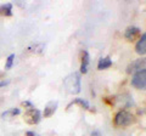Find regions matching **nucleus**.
<instances>
[{
	"mask_svg": "<svg viewBox=\"0 0 146 136\" xmlns=\"http://www.w3.org/2000/svg\"><path fill=\"white\" fill-rule=\"evenodd\" d=\"M90 136H102V134H101L100 130H93L90 133Z\"/></svg>",
	"mask_w": 146,
	"mask_h": 136,
	"instance_id": "17",
	"label": "nucleus"
},
{
	"mask_svg": "<svg viewBox=\"0 0 146 136\" xmlns=\"http://www.w3.org/2000/svg\"><path fill=\"white\" fill-rule=\"evenodd\" d=\"M22 106L26 108V111H29V110H33V108H35L34 105L31 101H23V102H22Z\"/></svg>",
	"mask_w": 146,
	"mask_h": 136,
	"instance_id": "15",
	"label": "nucleus"
},
{
	"mask_svg": "<svg viewBox=\"0 0 146 136\" xmlns=\"http://www.w3.org/2000/svg\"><path fill=\"white\" fill-rule=\"evenodd\" d=\"M135 121V117L131 112L127 110H119L113 118V124L117 128H127Z\"/></svg>",
	"mask_w": 146,
	"mask_h": 136,
	"instance_id": "2",
	"label": "nucleus"
},
{
	"mask_svg": "<svg viewBox=\"0 0 146 136\" xmlns=\"http://www.w3.org/2000/svg\"><path fill=\"white\" fill-rule=\"evenodd\" d=\"M10 84V80L9 79H3V80H0V88H3V86H6V85Z\"/></svg>",
	"mask_w": 146,
	"mask_h": 136,
	"instance_id": "16",
	"label": "nucleus"
},
{
	"mask_svg": "<svg viewBox=\"0 0 146 136\" xmlns=\"http://www.w3.org/2000/svg\"><path fill=\"white\" fill-rule=\"evenodd\" d=\"M131 86L138 90H145L146 88V69H141L131 75Z\"/></svg>",
	"mask_w": 146,
	"mask_h": 136,
	"instance_id": "3",
	"label": "nucleus"
},
{
	"mask_svg": "<svg viewBox=\"0 0 146 136\" xmlns=\"http://www.w3.org/2000/svg\"><path fill=\"white\" fill-rule=\"evenodd\" d=\"M145 65H146L145 57H140V58H138V60L131 61L129 65L127 66V73L133 75L134 73H136V72H139L141 69H145Z\"/></svg>",
	"mask_w": 146,
	"mask_h": 136,
	"instance_id": "5",
	"label": "nucleus"
},
{
	"mask_svg": "<svg viewBox=\"0 0 146 136\" xmlns=\"http://www.w3.org/2000/svg\"><path fill=\"white\" fill-rule=\"evenodd\" d=\"M13 63H15V53H10V55L7 56V58H6V62H5V69L6 71L11 69Z\"/></svg>",
	"mask_w": 146,
	"mask_h": 136,
	"instance_id": "14",
	"label": "nucleus"
},
{
	"mask_svg": "<svg viewBox=\"0 0 146 136\" xmlns=\"http://www.w3.org/2000/svg\"><path fill=\"white\" fill-rule=\"evenodd\" d=\"M112 66V60L110 56H106V57H101L98 62V69L99 71H104V69H107Z\"/></svg>",
	"mask_w": 146,
	"mask_h": 136,
	"instance_id": "11",
	"label": "nucleus"
},
{
	"mask_svg": "<svg viewBox=\"0 0 146 136\" xmlns=\"http://www.w3.org/2000/svg\"><path fill=\"white\" fill-rule=\"evenodd\" d=\"M63 86H65L66 91L68 94L76 95L80 92L82 85H80V74L78 72H73V73L68 74L65 79H63Z\"/></svg>",
	"mask_w": 146,
	"mask_h": 136,
	"instance_id": "1",
	"label": "nucleus"
},
{
	"mask_svg": "<svg viewBox=\"0 0 146 136\" xmlns=\"http://www.w3.org/2000/svg\"><path fill=\"white\" fill-rule=\"evenodd\" d=\"M25 120L27 121L28 124L31 125H35V124H39L40 120H42V112L36 108H33V110H29V111H26L25 113Z\"/></svg>",
	"mask_w": 146,
	"mask_h": 136,
	"instance_id": "4",
	"label": "nucleus"
},
{
	"mask_svg": "<svg viewBox=\"0 0 146 136\" xmlns=\"http://www.w3.org/2000/svg\"><path fill=\"white\" fill-rule=\"evenodd\" d=\"M57 107H58L57 101H50L48 105L45 106L44 112L42 113V117L43 118H50L51 116H54L55 112L57 111Z\"/></svg>",
	"mask_w": 146,
	"mask_h": 136,
	"instance_id": "9",
	"label": "nucleus"
},
{
	"mask_svg": "<svg viewBox=\"0 0 146 136\" xmlns=\"http://www.w3.org/2000/svg\"><path fill=\"white\" fill-rule=\"evenodd\" d=\"M0 16H4V17L12 16V4L11 3L0 4Z\"/></svg>",
	"mask_w": 146,
	"mask_h": 136,
	"instance_id": "10",
	"label": "nucleus"
},
{
	"mask_svg": "<svg viewBox=\"0 0 146 136\" xmlns=\"http://www.w3.org/2000/svg\"><path fill=\"white\" fill-rule=\"evenodd\" d=\"M71 105H79L82 108H84V110H90V103L86 101V100L82 98V97H77L74 98L73 101L71 102ZM70 105V106H71Z\"/></svg>",
	"mask_w": 146,
	"mask_h": 136,
	"instance_id": "12",
	"label": "nucleus"
},
{
	"mask_svg": "<svg viewBox=\"0 0 146 136\" xmlns=\"http://www.w3.org/2000/svg\"><path fill=\"white\" fill-rule=\"evenodd\" d=\"M135 52L138 53V55L140 56H145V53H146V34L143 33L140 35V38L139 40L136 42L135 44Z\"/></svg>",
	"mask_w": 146,
	"mask_h": 136,
	"instance_id": "6",
	"label": "nucleus"
},
{
	"mask_svg": "<svg viewBox=\"0 0 146 136\" xmlns=\"http://www.w3.org/2000/svg\"><path fill=\"white\" fill-rule=\"evenodd\" d=\"M140 34H141V29L139 28V27L131 26V27H128V28L125 29L124 38L128 40V42H134V39Z\"/></svg>",
	"mask_w": 146,
	"mask_h": 136,
	"instance_id": "8",
	"label": "nucleus"
},
{
	"mask_svg": "<svg viewBox=\"0 0 146 136\" xmlns=\"http://www.w3.org/2000/svg\"><path fill=\"white\" fill-rule=\"evenodd\" d=\"M21 114V110L20 108H10V110L5 111L1 114V118H7V117H15V116H20Z\"/></svg>",
	"mask_w": 146,
	"mask_h": 136,
	"instance_id": "13",
	"label": "nucleus"
},
{
	"mask_svg": "<svg viewBox=\"0 0 146 136\" xmlns=\"http://www.w3.org/2000/svg\"><path fill=\"white\" fill-rule=\"evenodd\" d=\"M26 136H39V135L36 134L35 131H32V130H29V131H27V133H26Z\"/></svg>",
	"mask_w": 146,
	"mask_h": 136,
	"instance_id": "18",
	"label": "nucleus"
},
{
	"mask_svg": "<svg viewBox=\"0 0 146 136\" xmlns=\"http://www.w3.org/2000/svg\"><path fill=\"white\" fill-rule=\"evenodd\" d=\"M83 136H84V135H83Z\"/></svg>",
	"mask_w": 146,
	"mask_h": 136,
	"instance_id": "19",
	"label": "nucleus"
},
{
	"mask_svg": "<svg viewBox=\"0 0 146 136\" xmlns=\"http://www.w3.org/2000/svg\"><path fill=\"white\" fill-rule=\"evenodd\" d=\"M89 65H90V55L89 52L84 50L82 52V63H80V68H79V74H86L88 73V69H89Z\"/></svg>",
	"mask_w": 146,
	"mask_h": 136,
	"instance_id": "7",
	"label": "nucleus"
}]
</instances>
